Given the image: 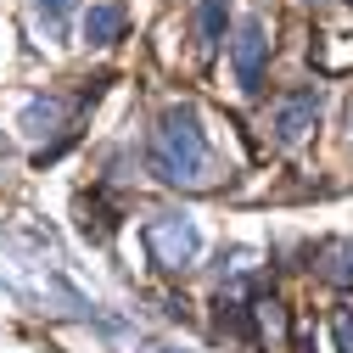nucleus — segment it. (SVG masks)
Listing matches in <instances>:
<instances>
[{
  "label": "nucleus",
  "mask_w": 353,
  "mask_h": 353,
  "mask_svg": "<svg viewBox=\"0 0 353 353\" xmlns=\"http://www.w3.org/2000/svg\"><path fill=\"white\" fill-rule=\"evenodd\" d=\"M152 174L163 185H208L213 174V152L202 141V123H196V107H168L152 129Z\"/></svg>",
  "instance_id": "nucleus-1"
},
{
  "label": "nucleus",
  "mask_w": 353,
  "mask_h": 353,
  "mask_svg": "<svg viewBox=\"0 0 353 353\" xmlns=\"http://www.w3.org/2000/svg\"><path fill=\"white\" fill-rule=\"evenodd\" d=\"M146 252H152V263L157 270H185V263H196V252H202V236H196V225L185 213H157V219H146Z\"/></svg>",
  "instance_id": "nucleus-2"
},
{
  "label": "nucleus",
  "mask_w": 353,
  "mask_h": 353,
  "mask_svg": "<svg viewBox=\"0 0 353 353\" xmlns=\"http://www.w3.org/2000/svg\"><path fill=\"white\" fill-rule=\"evenodd\" d=\"M230 62H236V84L247 96L263 90V68H270V28H263V17H247L230 39Z\"/></svg>",
  "instance_id": "nucleus-3"
},
{
  "label": "nucleus",
  "mask_w": 353,
  "mask_h": 353,
  "mask_svg": "<svg viewBox=\"0 0 353 353\" xmlns=\"http://www.w3.org/2000/svg\"><path fill=\"white\" fill-rule=\"evenodd\" d=\"M314 118H320V90H297V96H286L281 112H275V135H281V141H303L308 129H314Z\"/></svg>",
  "instance_id": "nucleus-4"
},
{
  "label": "nucleus",
  "mask_w": 353,
  "mask_h": 353,
  "mask_svg": "<svg viewBox=\"0 0 353 353\" xmlns=\"http://www.w3.org/2000/svg\"><path fill=\"white\" fill-rule=\"evenodd\" d=\"M62 123H68V101H57V96H34V101L23 107V135H28V141L62 135Z\"/></svg>",
  "instance_id": "nucleus-5"
},
{
  "label": "nucleus",
  "mask_w": 353,
  "mask_h": 353,
  "mask_svg": "<svg viewBox=\"0 0 353 353\" xmlns=\"http://www.w3.org/2000/svg\"><path fill=\"white\" fill-rule=\"evenodd\" d=\"M123 23H129V12L118 6V0H96V6L84 12V39H90V46H112V39L123 34Z\"/></svg>",
  "instance_id": "nucleus-6"
},
{
  "label": "nucleus",
  "mask_w": 353,
  "mask_h": 353,
  "mask_svg": "<svg viewBox=\"0 0 353 353\" xmlns=\"http://www.w3.org/2000/svg\"><path fill=\"white\" fill-rule=\"evenodd\" d=\"M225 17H230V0H196V46L213 57L219 39H225Z\"/></svg>",
  "instance_id": "nucleus-7"
},
{
  "label": "nucleus",
  "mask_w": 353,
  "mask_h": 353,
  "mask_svg": "<svg viewBox=\"0 0 353 353\" xmlns=\"http://www.w3.org/2000/svg\"><path fill=\"white\" fill-rule=\"evenodd\" d=\"M68 17H73V0H34V28L46 39H62L68 34Z\"/></svg>",
  "instance_id": "nucleus-8"
},
{
  "label": "nucleus",
  "mask_w": 353,
  "mask_h": 353,
  "mask_svg": "<svg viewBox=\"0 0 353 353\" xmlns=\"http://www.w3.org/2000/svg\"><path fill=\"white\" fill-rule=\"evenodd\" d=\"M320 258H325V263H320L325 281H353V247H347V241H325Z\"/></svg>",
  "instance_id": "nucleus-9"
},
{
  "label": "nucleus",
  "mask_w": 353,
  "mask_h": 353,
  "mask_svg": "<svg viewBox=\"0 0 353 353\" xmlns=\"http://www.w3.org/2000/svg\"><path fill=\"white\" fill-rule=\"evenodd\" d=\"M331 336H336V353H353V303H342L331 314Z\"/></svg>",
  "instance_id": "nucleus-10"
},
{
  "label": "nucleus",
  "mask_w": 353,
  "mask_h": 353,
  "mask_svg": "<svg viewBox=\"0 0 353 353\" xmlns=\"http://www.w3.org/2000/svg\"><path fill=\"white\" fill-rule=\"evenodd\" d=\"M297 353H314V336L308 331H297Z\"/></svg>",
  "instance_id": "nucleus-11"
},
{
  "label": "nucleus",
  "mask_w": 353,
  "mask_h": 353,
  "mask_svg": "<svg viewBox=\"0 0 353 353\" xmlns=\"http://www.w3.org/2000/svg\"><path fill=\"white\" fill-rule=\"evenodd\" d=\"M163 353H180V347H163Z\"/></svg>",
  "instance_id": "nucleus-12"
},
{
  "label": "nucleus",
  "mask_w": 353,
  "mask_h": 353,
  "mask_svg": "<svg viewBox=\"0 0 353 353\" xmlns=\"http://www.w3.org/2000/svg\"><path fill=\"white\" fill-rule=\"evenodd\" d=\"M308 6H320V0H308Z\"/></svg>",
  "instance_id": "nucleus-13"
}]
</instances>
